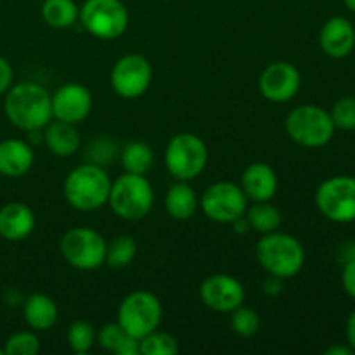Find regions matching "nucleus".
<instances>
[{"label": "nucleus", "instance_id": "nucleus-1", "mask_svg": "<svg viewBox=\"0 0 355 355\" xmlns=\"http://www.w3.org/2000/svg\"><path fill=\"white\" fill-rule=\"evenodd\" d=\"M3 113L9 123L19 130H42L52 120V96L35 82L12 83L6 92Z\"/></svg>", "mask_w": 355, "mask_h": 355}, {"label": "nucleus", "instance_id": "nucleus-2", "mask_svg": "<svg viewBox=\"0 0 355 355\" xmlns=\"http://www.w3.org/2000/svg\"><path fill=\"white\" fill-rule=\"evenodd\" d=\"M62 191L75 210L96 211L110 200L111 179L97 163H83L68 173Z\"/></svg>", "mask_w": 355, "mask_h": 355}, {"label": "nucleus", "instance_id": "nucleus-3", "mask_svg": "<svg viewBox=\"0 0 355 355\" xmlns=\"http://www.w3.org/2000/svg\"><path fill=\"white\" fill-rule=\"evenodd\" d=\"M255 257L260 266L272 277L290 279L304 269L305 250L295 236L284 232H269L257 243Z\"/></svg>", "mask_w": 355, "mask_h": 355}, {"label": "nucleus", "instance_id": "nucleus-4", "mask_svg": "<svg viewBox=\"0 0 355 355\" xmlns=\"http://www.w3.org/2000/svg\"><path fill=\"white\" fill-rule=\"evenodd\" d=\"M107 203L113 214L123 220H142L153 210L155 191L144 175L125 172L114 182H111Z\"/></svg>", "mask_w": 355, "mask_h": 355}, {"label": "nucleus", "instance_id": "nucleus-5", "mask_svg": "<svg viewBox=\"0 0 355 355\" xmlns=\"http://www.w3.org/2000/svg\"><path fill=\"white\" fill-rule=\"evenodd\" d=\"M286 134L302 148H322L335 135V123L329 111L315 104H302L288 113L284 120Z\"/></svg>", "mask_w": 355, "mask_h": 355}, {"label": "nucleus", "instance_id": "nucleus-6", "mask_svg": "<svg viewBox=\"0 0 355 355\" xmlns=\"http://www.w3.org/2000/svg\"><path fill=\"white\" fill-rule=\"evenodd\" d=\"M208 163V148L198 135L182 132L170 139L165 149V166L175 180L189 182L201 175Z\"/></svg>", "mask_w": 355, "mask_h": 355}, {"label": "nucleus", "instance_id": "nucleus-7", "mask_svg": "<svg viewBox=\"0 0 355 355\" xmlns=\"http://www.w3.org/2000/svg\"><path fill=\"white\" fill-rule=\"evenodd\" d=\"M163 319L162 302L149 291H134L121 300L116 322L134 338L141 340L159 328Z\"/></svg>", "mask_w": 355, "mask_h": 355}, {"label": "nucleus", "instance_id": "nucleus-8", "mask_svg": "<svg viewBox=\"0 0 355 355\" xmlns=\"http://www.w3.org/2000/svg\"><path fill=\"white\" fill-rule=\"evenodd\" d=\"M59 250L66 262L78 270H96L106 262L107 243L92 227H73L61 238Z\"/></svg>", "mask_w": 355, "mask_h": 355}, {"label": "nucleus", "instance_id": "nucleus-9", "mask_svg": "<svg viewBox=\"0 0 355 355\" xmlns=\"http://www.w3.org/2000/svg\"><path fill=\"white\" fill-rule=\"evenodd\" d=\"M80 23L99 40H116L128 28V10L121 0H85Z\"/></svg>", "mask_w": 355, "mask_h": 355}, {"label": "nucleus", "instance_id": "nucleus-10", "mask_svg": "<svg viewBox=\"0 0 355 355\" xmlns=\"http://www.w3.org/2000/svg\"><path fill=\"white\" fill-rule=\"evenodd\" d=\"M315 205L328 220L350 224L355 220V179L336 175L324 180L315 191Z\"/></svg>", "mask_w": 355, "mask_h": 355}, {"label": "nucleus", "instance_id": "nucleus-11", "mask_svg": "<svg viewBox=\"0 0 355 355\" xmlns=\"http://www.w3.org/2000/svg\"><path fill=\"white\" fill-rule=\"evenodd\" d=\"M201 210L210 220L218 224H232L248 210V198L241 186L234 182H215L208 187L200 200Z\"/></svg>", "mask_w": 355, "mask_h": 355}, {"label": "nucleus", "instance_id": "nucleus-12", "mask_svg": "<svg viewBox=\"0 0 355 355\" xmlns=\"http://www.w3.org/2000/svg\"><path fill=\"white\" fill-rule=\"evenodd\" d=\"M153 82V66L144 55L127 54L114 62L111 69V87L123 99L144 96Z\"/></svg>", "mask_w": 355, "mask_h": 355}, {"label": "nucleus", "instance_id": "nucleus-13", "mask_svg": "<svg viewBox=\"0 0 355 355\" xmlns=\"http://www.w3.org/2000/svg\"><path fill=\"white\" fill-rule=\"evenodd\" d=\"M200 298L208 309L231 314L246 298L245 286L229 274H211L200 284Z\"/></svg>", "mask_w": 355, "mask_h": 355}, {"label": "nucleus", "instance_id": "nucleus-14", "mask_svg": "<svg viewBox=\"0 0 355 355\" xmlns=\"http://www.w3.org/2000/svg\"><path fill=\"white\" fill-rule=\"evenodd\" d=\"M300 85V71L286 61L269 64L259 78L260 92L270 103H288L297 96Z\"/></svg>", "mask_w": 355, "mask_h": 355}, {"label": "nucleus", "instance_id": "nucleus-15", "mask_svg": "<svg viewBox=\"0 0 355 355\" xmlns=\"http://www.w3.org/2000/svg\"><path fill=\"white\" fill-rule=\"evenodd\" d=\"M92 94L80 83H66L52 96V118L64 123L76 125L92 111Z\"/></svg>", "mask_w": 355, "mask_h": 355}, {"label": "nucleus", "instance_id": "nucleus-16", "mask_svg": "<svg viewBox=\"0 0 355 355\" xmlns=\"http://www.w3.org/2000/svg\"><path fill=\"white\" fill-rule=\"evenodd\" d=\"M322 52L329 58H347L355 47V28L347 17L333 16L322 24L319 33Z\"/></svg>", "mask_w": 355, "mask_h": 355}, {"label": "nucleus", "instance_id": "nucleus-17", "mask_svg": "<svg viewBox=\"0 0 355 355\" xmlns=\"http://www.w3.org/2000/svg\"><path fill=\"white\" fill-rule=\"evenodd\" d=\"M241 189L250 201H270L277 193V173L270 165L255 162L245 168L241 175Z\"/></svg>", "mask_w": 355, "mask_h": 355}, {"label": "nucleus", "instance_id": "nucleus-18", "mask_svg": "<svg viewBox=\"0 0 355 355\" xmlns=\"http://www.w3.org/2000/svg\"><path fill=\"white\" fill-rule=\"evenodd\" d=\"M35 214L28 205L12 201L0 208V238L6 241H23L33 232Z\"/></svg>", "mask_w": 355, "mask_h": 355}, {"label": "nucleus", "instance_id": "nucleus-19", "mask_svg": "<svg viewBox=\"0 0 355 355\" xmlns=\"http://www.w3.org/2000/svg\"><path fill=\"white\" fill-rule=\"evenodd\" d=\"M33 162L35 153L31 144L21 139L0 141V175L19 179L30 172Z\"/></svg>", "mask_w": 355, "mask_h": 355}, {"label": "nucleus", "instance_id": "nucleus-20", "mask_svg": "<svg viewBox=\"0 0 355 355\" xmlns=\"http://www.w3.org/2000/svg\"><path fill=\"white\" fill-rule=\"evenodd\" d=\"M23 318L33 331H47L58 322L59 309L45 293H33L23 302Z\"/></svg>", "mask_w": 355, "mask_h": 355}, {"label": "nucleus", "instance_id": "nucleus-21", "mask_svg": "<svg viewBox=\"0 0 355 355\" xmlns=\"http://www.w3.org/2000/svg\"><path fill=\"white\" fill-rule=\"evenodd\" d=\"M44 142L45 148L55 156H66L75 155L80 149V134L76 132L75 125L64 123V121H49L44 132Z\"/></svg>", "mask_w": 355, "mask_h": 355}, {"label": "nucleus", "instance_id": "nucleus-22", "mask_svg": "<svg viewBox=\"0 0 355 355\" xmlns=\"http://www.w3.org/2000/svg\"><path fill=\"white\" fill-rule=\"evenodd\" d=\"M198 205H200V200H198L194 189L182 180H177V184L170 187L165 196L166 214L173 220H189L196 211Z\"/></svg>", "mask_w": 355, "mask_h": 355}, {"label": "nucleus", "instance_id": "nucleus-23", "mask_svg": "<svg viewBox=\"0 0 355 355\" xmlns=\"http://www.w3.org/2000/svg\"><path fill=\"white\" fill-rule=\"evenodd\" d=\"M97 343L101 349L114 355H137L139 340L128 335L118 322H107L97 333Z\"/></svg>", "mask_w": 355, "mask_h": 355}, {"label": "nucleus", "instance_id": "nucleus-24", "mask_svg": "<svg viewBox=\"0 0 355 355\" xmlns=\"http://www.w3.org/2000/svg\"><path fill=\"white\" fill-rule=\"evenodd\" d=\"M80 9L73 0H45L42 6V17L45 23L58 30L71 28L78 21Z\"/></svg>", "mask_w": 355, "mask_h": 355}, {"label": "nucleus", "instance_id": "nucleus-25", "mask_svg": "<svg viewBox=\"0 0 355 355\" xmlns=\"http://www.w3.org/2000/svg\"><path fill=\"white\" fill-rule=\"evenodd\" d=\"M245 215L248 218L250 229L262 236L277 231L283 222L279 208L270 205L269 201H259V203L252 205Z\"/></svg>", "mask_w": 355, "mask_h": 355}, {"label": "nucleus", "instance_id": "nucleus-26", "mask_svg": "<svg viewBox=\"0 0 355 355\" xmlns=\"http://www.w3.org/2000/svg\"><path fill=\"white\" fill-rule=\"evenodd\" d=\"M155 163V153L146 142H128L121 151V166L128 173L146 175Z\"/></svg>", "mask_w": 355, "mask_h": 355}, {"label": "nucleus", "instance_id": "nucleus-27", "mask_svg": "<svg viewBox=\"0 0 355 355\" xmlns=\"http://www.w3.org/2000/svg\"><path fill=\"white\" fill-rule=\"evenodd\" d=\"M135 255H137V245L130 236H116L111 239L106 250V266L111 269H121L127 267L128 263L134 262Z\"/></svg>", "mask_w": 355, "mask_h": 355}, {"label": "nucleus", "instance_id": "nucleus-28", "mask_svg": "<svg viewBox=\"0 0 355 355\" xmlns=\"http://www.w3.org/2000/svg\"><path fill=\"white\" fill-rule=\"evenodd\" d=\"M97 333L89 321H75L69 324L66 342L75 354H87L94 347Z\"/></svg>", "mask_w": 355, "mask_h": 355}, {"label": "nucleus", "instance_id": "nucleus-29", "mask_svg": "<svg viewBox=\"0 0 355 355\" xmlns=\"http://www.w3.org/2000/svg\"><path fill=\"white\" fill-rule=\"evenodd\" d=\"M177 352H179L177 338L158 329L139 340V354L142 355H173Z\"/></svg>", "mask_w": 355, "mask_h": 355}, {"label": "nucleus", "instance_id": "nucleus-30", "mask_svg": "<svg viewBox=\"0 0 355 355\" xmlns=\"http://www.w3.org/2000/svg\"><path fill=\"white\" fill-rule=\"evenodd\" d=\"M231 328L236 335L250 338V336L257 335L260 329L259 314L252 307L239 305L238 309L231 312Z\"/></svg>", "mask_w": 355, "mask_h": 355}, {"label": "nucleus", "instance_id": "nucleus-31", "mask_svg": "<svg viewBox=\"0 0 355 355\" xmlns=\"http://www.w3.org/2000/svg\"><path fill=\"white\" fill-rule=\"evenodd\" d=\"M6 355H35L40 352V340L33 331H17L2 347Z\"/></svg>", "mask_w": 355, "mask_h": 355}, {"label": "nucleus", "instance_id": "nucleus-32", "mask_svg": "<svg viewBox=\"0 0 355 355\" xmlns=\"http://www.w3.org/2000/svg\"><path fill=\"white\" fill-rule=\"evenodd\" d=\"M329 114L336 128L355 130V97H342L336 101Z\"/></svg>", "mask_w": 355, "mask_h": 355}, {"label": "nucleus", "instance_id": "nucleus-33", "mask_svg": "<svg viewBox=\"0 0 355 355\" xmlns=\"http://www.w3.org/2000/svg\"><path fill=\"white\" fill-rule=\"evenodd\" d=\"M14 83V69L3 55H0V96H6Z\"/></svg>", "mask_w": 355, "mask_h": 355}, {"label": "nucleus", "instance_id": "nucleus-34", "mask_svg": "<svg viewBox=\"0 0 355 355\" xmlns=\"http://www.w3.org/2000/svg\"><path fill=\"white\" fill-rule=\"evenodd\" d=\"M342 286L349 297L355 300V259L349 260L342 270Z\"/></svg>", "mask_w": 355, "mask_h": 355}, {"label": "nucleus", "instance_id": "nucleus-35", "mask_svg": "<svg viewBox=\"0 0 355 355\" xmlns=\"http://www.w3.org/2000/svg\"><path fill=\"white\" fill-rule=\"evenodd\" d=\"M347 343L355 354V311L347 319Z\"/></svg>", "mask_w": 355, "mask_h": 355}, {"label": "nucleus", "instance_id": "nucleus-36", "mask_svg": "<svg viewBox=\"0 0 355 355\" xmlns=\"http://www.w3.org/2000/svg\"><path fill=\"white\" fill-rule=\"evenodd\" d=\"M231 225L234 227V231L238 232V234H246V232L250 231V224H248V218H246V215L236 218Z\"/></svg>", "mask_w": 355, "mask_h": 355}, {"label": "nucleus", "instance_id": "nucleus-37", "mask_svg": "<svg viewBox=\"0 0 355 355\" xmlns=\"http://www.w3.org/2000/svg\"><path fill=\"white\" fill-rule=\"evenodd\" d=\"M326 355H354V350L350 349L349 345L343 347V345H335V347H329L328 350L324 352Z\"/></svg>", "mask_w": 355, "mask_h": 355}, {"label": "nucleus", "instance_id": "nucleus-38", "mask_svg": "<svg viewBox=\"0 0 355 355\" xmlns=\"http://www.w3.org/2000/svg\"><path fill=\"white\" fill-rule=\"evenodd\" d=\"M343 3H345L347 9L352 10V12H355V0H343Z\"/></svg>", "mask_w": 355, "mask_h": 355}, {"label": "nucleus", "instance_id": "nucleus-39", "mask_svg": "<svg viewBox=\"0 0 355 355\" xmlns=\"http://www.w3.org/2000/svg\"><path fill=\"white\" fill-rule=\"evenodd\" d=\"M0 355H6V354H3V349H0Z\"/></svg>", "mask_w": 355, "mask_h": 355}, {"label": "nucleus", "instance_id": "nucleus-40", "mask_svg": "<svg viewBox=\"0 0 355 355\" xmlns=\"http://www.w3.org/2000/svg\"><path fill=\"white\" fill-rule=\"evenodd\" d=\"M354 248H355V245H354Z\"/></svg>", "mask_w": 355, "mask_h": 355}]
</instances>
